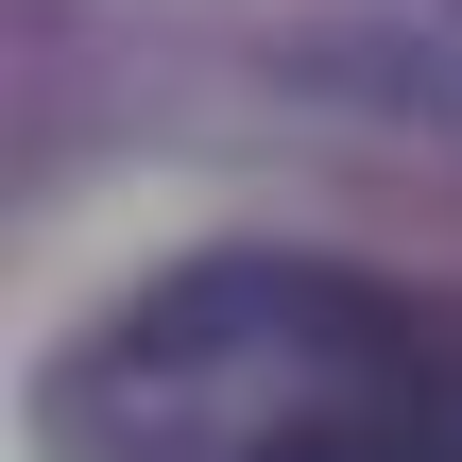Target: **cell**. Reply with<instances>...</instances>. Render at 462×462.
<instances>
[{
  "mask_svg": "<svg viewBox=\"0 0 462 462\" xmlns=\"http://www.w3.org/2000/svg\"><path fill=\"white\" fill-rule=\"evenodd\" d=\"M291 103L360 120V137H411V154H462V0H377V17H309L274 51Z\"/></svg>",
  "mask_w": 462,
  "mask_h": 462,
  "instance_id": "obj_1",
  "label": "cell"
}]
</instances>
